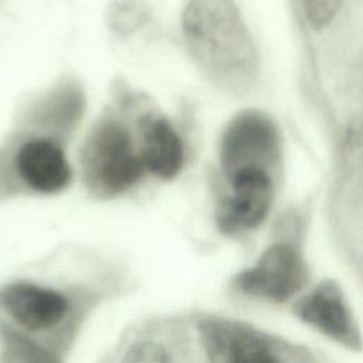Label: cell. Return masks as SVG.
Listing matches in <instances>:
<instances>
[{"mask_svg":"<svg viewBox=\"0 0 363 363\" xmlns=\"http://www.w3.org/2000/svg\"><path fill=\"white\" fill-rule=\"evenodd\" d=\"M183 33L191 58L213 85L231 95H244L257 85L259 52L233 0H190Z\"/></svg>","mask_w":363,"mask_h":363,"instance_id":"6da1fadb","label":"cell"},{"mask_svg":"<svg viewBox=\"0 0 363 363\" xmlns=\"http://www.w3.org/2000/svg\"><path fill=\"white\" fill-rule=\"evenodd\" d=\"M82 179L96 197H113L133 187L146 170L128 125L109 112L91 128L81 150Z\"/></svg>","mask_w":363,"mask_h":363,"instance_id":"7a4b0ae2","label":"cell"},{"mask_svg":"<svg viewBox=\"0 0 363 363\" xmlns=\"http://www.w3.org/2000/svg\"><path fill=\"white\" fill-rule=\"evenodd\" d=\"M282 157V138L277 122L258 109L237 113L220 140V166L224 179L245 170L277 172Z\"/></svg>","mask_w":363,"mask_h":363,"instance_id":"3957f363","label":"cell"},{"mask_svg":"<svg viewBox=\"0 0 363 363\" xmlns=\"http://www.w3.org/2000/svg\"><path fill=\"white\" fill-rule=\"evenodd\" d=\"M306 279L308 268L301 251L289 242H275L237 274L234 286L244 295L282 303L292 299Z\"/></svg>","mask_w":363,"mask_h":363,"instance_id":"277c9868","label":"cell"},{"mask_svg":"<svg viewBox=\"0 0 363 363\" xmlns=\"http://www.w3.org/2000/svg\"><path fill=\"white\" fill-rule=\"evenodd\" d=\"M227 191L216 206V223L228 235L258 228L268 217L275 191V174L245 170L227 179Z\"/></svg>","mask_w":363,"mask_h":363,"instance_id":"5b68a950","label":"cell"},{"mask_svg":"<svg viewBox=\"0 0 363 363\" xmlns=\"http://www.w3.org/2000/svg\"><path fill=\"white\" fill-rule=\"evenodd\" d=\"M9 170L16 180L35 191L51 194L61 191L71 180V169L61 143L45 136H28L17 143Z\"/></svg>","mask_w":363,"mask_h":363,"instance_id":"8992f818","label":"cell"},{"mask_svg":"<svg viewBox=\"0 0 363 363\" xmlns=\"http://www.w3.org/2000/svg\"><path fill=\"white\" fill-rule=\"evenodd\" d=\"M295 316L323 336L350 349H357L360 335L349 303L333 281L318 284L294 303Z\"/></svg>","mask_w":363,"mask_h":363,"instance_id":"52a82bcc","label":"cell"},{"mask_svg":"<svg viewBox=\"0 0 363 363\" xmlns=\"http://www.w3.org/2000/svg\"><path fill=\"white\" fill-rule=\"evenodd\" d=\"M0 305L18 326L30 332L54 328L64 319L69 308L62 292L28 281H17L3 286Z\"/></svg>","mask_w":363,"mask_h":363,"instance_id":"ba28073f","label":"cell"},{"mask_svg":"<svg viewBox=\"0 0 363 363\" xmlns=\"http://www.w3.org/2000/svg\"><path fill=\"white\" fill-rule=\"evenodd\" d=\"M84 112V95L78 85L65 82L33 102L26 122L31 130L57 142L68 139Z\"/></svg>","mask_w":363,"mask_h":363,"instance_id":"9c48e42d","label":"cell"},{"mask_svg":"<svg viewBox=\"0 0 363 363\" xmlns=\"http://www.w3.org/2000/svg\"><path fill=\"white\" fill-rule=\"evenodd\" d=\"M138 129L146 170L163 180L173 179L184 162V147L177 132L166 118L152 111L139 115Z\"/></svg>","mask_w":363,"mask_h":363,"instance_id":"30bf717a","label":"cell"},{"mask_svg":"<svg viewBox=\"0 0 363 363\" xmlns=\"http://www.w3.org/2000/svg\"><path fill=\"white\" fill-rule=\"evenodd\" d=\"M214 342L221 349L225 363H281L269 346L258 336L240 330H221L210 329Z\"/></svg>","mask_w":363,"mask_h":363,"instance_id":"8fae6325","label":"cell"},{"mask_svg":"<svg viewBox=\"0 0 363 363\" xmlns=\"http://www.w3.org/2000/svg\"><path fill=\"white\" fill-rule=\"evenodd\" d=\"M1 363H61L43 345L9 326H0Z\"/></svg>","mask_w":363,"mask_h":363,"instance_id":"7c38bea8","label":"cell"},{"mask_svg":"<svg viewBox=\"0 0 363 363\" xmlns=\"http://www.w3.org/2000/svg\"><path fill=\"white\" fill-rule=\"evenodd\" d=\"M147 16V6L142 0H115L109 7L108 21L113 31L126 35L138 30Z\"/></svg>","mask_w":363,"mask_h":363,"instance_id":"4fadbf2b","label":"cell"},{"mask_svg":"<svg viewBox=\"0 0 363 363\" xmlns=\"http://www.w3.org/2000/svg\"><path fill=\"white\" fill-rule=\"evenodd\" d=\"M305 24L313 33H322L330 27L345 4V0H299Z\"/></svg>","mask_w":363,"mask_h":363,"instance_id":"5bb4252c","label":"cell"},{"mask_svg":"<svg viewBox=\"0 0 363 363\" xmlns=\"http://www.w3.org/2000/svg\"><path fill=\"white\" fill-rule=\"evenodd\" d=\"M342 160L347 169H360L363 166V111L350 119L345 130Z\"/></svg>","mask_w":363,"mask_h":363,"instance_id":"9a60e30c","label":"cell"},{"mask_svg":"<svg viewBox=\"0 0 363 363\" xmlns=\"http://www.w3.org/2000/svg\"><path fill=\"white\" fill-rule=\"evenodd\" d=\"M121 363H174V360L162 343L143 339L128 347Z\"/></svg>","mask_w":363,"mask_h":363,"instance_id":"2e32d148","label":"cell"},{"mask_svg":"<svg viewBox=\"0 0 363 363\" xmlns=\"http://www.w3.org/2000/svg\"><path fill=\"white\" fill-rule=\"evenodd\" d=\"M360 77H362V82H363V57H362V61H360Z\"/></svg>","mask_w":363,"mask_h":363,"instance_id":"e0dca14e","label":"cell"}]
</instances>
